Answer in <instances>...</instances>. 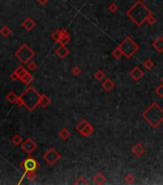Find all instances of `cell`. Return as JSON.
I'll list each match as a JSON object with an SVG mask.
<instances>
[{
    "instance_id": "6da1fadb",
    "label": "cell",
    "mask_w": 163,
    "mask_h": 185,
    "mask_svg": "<svg viewBox=\"0 0 163 185\" xmlns=\"http://www.w3.org/2000/svg\"><path fill=\"white\" fill-rule=\"evenodd\" d=\"M151 14H152L151 11L148 10V8L144 6L141 1H137L127 12V16L137 26H141L144 22H146L147 19Z\"/></svg>"
},
{
    "instance_id": "7a4b0ae2",
    "label": "cell",
    "mask_w": 163,
    "mask_h": 185,
    "mask_svg": "<svg viewBox=\"0 0 163 185\" xmlns=\"http://www.w3.org/2000/svg\"><path fill=\"white\" fill-rule=\"evenodd\" d=\"M142 115L153 128L158 127L163 122V109L156 102H153Z\"/></svg>"
},
{
    "instance_id": "3957f363",
    "label": "cell",
    "mask_w": 163,
    "mask_h": 185,
    "mask_svg": "<svg viewBox=\"0 0 163 185\" xmlns=\"http://www.w3.org/2000/svg\"><path fill=\"white\" fill-rule=\"evenodd\" d=\"M20 98L22 99L23 105H25L29 111H33L37 104H39L40 95L32 87H29Z\"/></svg>"
},
{
    "instance_id": "277c9868",
    "label": "cell",
    "mask_w": 163,
    "mask_h": 185,
    "mask_svg": "<svg viewBox=\"0 0 163 185\" xmlns=\"http://www.w3.org/2000/svg\"><path fill=\"white\" fill-rule=\"evenodd\" d=\"M118 46L122 50V52H123V54L127 58H129V59L133 56V54H134L135 52H137L139 50V46L136 45V43L133 42V40L130 37H127Z\"/></svg>"
},
{
    "instance_id": "5b68a950",
    "label": "cell",
    "mask_w": 163,
    "mask_h": 185,
    "mask_svg": "<svg viewBox=\"0 0 163 185\" xmlns=\"http://www.w3.org/2000/svg\"><path fill=\"white\" fill-rule=\"evenodd\" d=\"M16 56L22 62L23 64H28V62L35 56V53L27 45H23L16 52Z\"/></svg>"
},
{
    "instance_id": "8992f818",
    "label": "cell",
    "mask_w": 163,
    "mask_h": 185,
    "mask_svg": "<svg viewBox=\"0 0 163 185\" xmlns=\"http://www.w3.org/2000/svg\"><path fill=\"white\" fill-rule=\"evenodd\" d=\"M76 130H78L80 133L84 137H89L91 136L94 132V128L92 127V125L90 123L86 121V120H83L79 124L76 126Z\"/></svg>"
},
{
    "instance_id": "52a82bcc",
    "label": "cell",
    "mask_w": 163,
    "mask_h": 185,
    "mask_svg": "<svg viewBox=\"0 0 163 185\" xmlns=\"http://www.w3.org/2000/svg\"><path fill=\"white\" fill-rule=\"evenodd\" d=\"M43 158H44V160L47 161L48 164L54 165V164L60 158V155L59 152L55 151L54 149H49L44 153V155H43Z\"/></svg>"
},
{
    "instance_id": "ba28073f",
    "label": "cell",
    "mask_w": 163,
    "mask_h": 185,
    "mask_svg": "<svg viewBox=\"0 0 163 185\" xmlns=\"http://www.w3.org/2000/svg\"><path fill=\"white\" fill-rule=\"evenodd\" d=\"M22 167L24 168L26 172H35L37 167H39V164H37V162L34 158L29 157L22 163Z\"/></svg>"
},
{
    "instance_id": "9c48e42d",
    "label": "cell",
    "mask_w": 163,
    "mask_h": 185,
    "mask_svg": "<svg viewBox=\"0 0 163 185\" xmlns=\"http://www.w3.org/2000/svg\"><path fill=\"white\" fill-rule=\"evenodd\" d=\"M36 149H37V144L35 143L32 139H30V138L27 139L24 143L22 144V149L29 154L32 153V152H33Z\"/></svg>"
},
{
    "instance_id": "30bf717a",
    "label": "cell",
    "mask_w": 163,
    "mask_h": 185,
    "mask_svg": "<svg viewBox=\"0 0 163 185\" xmlns=\"http://www.w3.org/2000/svg\"><path fill=\"white\" fill-rule=\"evenodd\" d=\"M130 75L132 76L135 81H139L144 76V72L139 67H135L134 69L130 72Z\"/></svg>"
},
{
    "instance_id": "8fae6325",
    "label": "cell",
    "mask_w": 163,
    "mask_h": 185,
    "mask_svg": "<svg viewBox=\"0 0 163 185\" xmlns=\"http://www.w3.org/2000/svg\"><path fill=\"white\" fill-rule=\"evenodd\" d=\"M152 45L156 51L159 52V53H162L163 52V38L159 37V38H158V39H156L153 42Z\"/></svg>"
},
{
    "instance_id": "7c38bea8",
    "label": "cell",
    "mask_w": 163,
    "mask_h": 185,
    "mask_svg": "<svg viewBox=\"0 0 163 185\" xmlns=\"http://www.w3.org/2000/svg\"><path fill=\"white\" fill-rule=\"evenodd\" d=\"M56 54L62 59H65V58L69 54V49L66 47L65 45H60V46L56 50Z\"/></svg>"
},
{
    "instance_id": "4fadbf2b",
    "label": "cell",
    "mask_w": 163,
    "mask_h": 185,
    "mask_svg": "<svg viewBox=\"0 0 163 185\" xmlns=\"http://www.w3.org/2000/svg\"><path fill=\"white\" fill-rule=\"evenodd\" d=\"M132 153L134 154L136 157H140L142 154L145 153L146 149H145V148L141 145V144H136V145L132 148Z\"/></svg>"
},
{
    "instance_id": "5bb4252c",
    "label": "cell",
    "mask_w": 163,
    "mask_h": 185,
    "mask_svg": "<svg viewBox=\"0 0 163 185\" xmlns=\"http://www.w3.org/2000/svg\"><path fill=\"white\" fill-rule=\"evenodd\" d=\"M58 43H60V45H66L70 42V36L67 33V31L62 30V33H60V37L59 38V40L57 41Z\"/></svg>"
},
{
    "instance_id": "9a60e30c",
    "label": "cell",
    "mask_w": 163,
    "mask_h": 185,
    "mask_svg": "<svg viewBox=\"0 0 163 185\" xmlns=\"http://www.w3.org/2000/svg\"><path fill=\"white\" fill-rule=\"evenodd\" d=\"M22 26L26 29V30L31 31L32 29L36 26V22H35L32 19H30V17H28V19H26L24 21L22 22Z\"/></svg>"
},
{
    "instance_id": "2e32d148",
    "label": "cell",
    "mask_w": 163,
    "mask_h": 185,
    "mask_svg": "<svg viewBox=\"0 0 163 185\" xmlns=\"http://www.w3.org/2000/svg\"><path fill=\"white\" fill-rule=\"evenodd\" d=\"M114 82H113L110 78H107L106 79L103 83H102V87L104 88V90H106L107 92H109V91H111L113 88H114Z\"/></svg>"
},
{
    "instance_id": "e0dca14e",
    "label": "cell",
    "mask_w": 163,
    "mask_h": 185,
    "mask_svg": "<svg viewBox=\"0 0 163 185\" xmlns=\"http://www.w3.org/2000/svg\"><path fill=\"white\" fill-rule=\"evenodd\" d=\"M50 98H48L46 95H40V99H39V105L43 108H46L50 104Z\"/></svg>"
},
{
    "instance_id": "ac0fdd59",
    "label": "cell",
    "mask_w": 163,
    "mask_h": 185,
    "mask_svg": "<svg viewBox=\"0 0 163 185\" xmlns=\"http://www.w3.org/2000/svg\"><path fill=\"white\" fill-rule=\"evenodd\" d=\"M93 180H94V182L96 184H104L105 182H106V180H107V178L106 177L103 175V174H101V173H98L97 175H95L94 177H93Z\"/></svg>"
},
{
    "instance_id": "d6986e66",
    "label": "cell",
    "mask_w": 163,
    "mask_h": 185,
    "mask_svg": "<svg viewBox=\"0 0 163 185\" xmlns=\"http://www.w3.org/2000/svg\"><path fill=\"white\" fill-rule=\"evenodd\" d=\"M16 74L18 75V79L23 78L28 73V72L23 67H17L16 70Z\"/></svg>"
},
{
    "instance_id": "ffe728a7",
    "label": "cell",
    "mask_w": 163,
    "mask_h": 185,
    "mask_svg": "<svg viewBox=\"0 0 163 185\" xmlns=\"http://www.w3.org/2000/svg\"><path fill=\"white\" fill-rule=\"evenodd\" d=\"M111 55L113 56L114 59L118 60V59H120V58L122 57V55H124V54H123V52H122V50L119 48V46H118V47H116L114 50L111 52Z\"/></svg>"
},
{
    "instance_id": "44dd1931",
    "label": "cell",
    "mask_w": 163,
    "mask_h": 185,
    "mask_svg": "<svg viewBox=\"0 0 163 185\" xmlns=\"http://www.w3.org/2000/svg\"><path fill=\"white\" fill-rule=\"evenodd\" d=\"M59 135L62 140H67L68 138L70 137V132H69L66 128H62V130L60 131Z\"/></svg>"
},
{
    "instance_id": "7402d4cb",
    "label": "cell",
    "mask_w": 163,
    "mask_h": 185,
    "mask_svg": "<svg viewBox=\"0 0 163 185\" xmlns=\"http://www.w3.org/2000/svg\"><path fill=\"white\" fill-rule=\"evenodd\" d=\"M7 100L9 101V102H11V103H14V102H16V100H17V98H18V96H17L16 94L14 93H10L9 94V95L7 96Z\"/></svg>"
},
{
    "instance_id": "603a6c76",
    "label": "cell",
    "mask_w": 163,
    "mask_h": 185,
    "mask_svg": "<svg viewBox=\"0 0 163 185\" xmlns=\"http://www.w3.org/2000/svg\"><path fill=\"white\" fill-rule=\"evenodd\" d=\"M0 33H1V35L3 37H8V36H10V35H11L12 30L8 27V26H4V27L0 30Z\"/></svg>"
},
{
    "instance_id": "cb8c5ba5",
    "label": "cell",
    "mask_w": 163,
    "mask_h": 185,
    "mask_svg": "<svg viewBox=\"0 0 163 185\" xmlns=\"http://www.w3.org/2000/svg\"><path fill=\"white\" fill-rule=\"evenodd\" d=\"M94 76L98 81H102L105 78V72L102 69H98L94 74Z\"/></svg>"
},
{
    "instance_id": "d4e9b609",
    "label": "cell",
    "mask_w": 163,
    "mask_h": 185,
    "mask_svg": "<svg viewBox=\"0 0 163 185\" xmlns=\"http://www.w3.org/2000/svg\"><path fill=\"white\" fill-rule=\"evenodd\" d=\"M20 80H21L22 82H23V83H24V84H27V85H29V84H30L31 83V82H32V80H33V77H32V76L30 75V73H27V74H26L25 76H24V77H23V78H21V79H20Z\"/></svg>"
},
{
    "instance_id": "484cf974",
    "label": "cell",
    "mask_w": 163,
    "mask_h": 185,
    "mask_svg": "<svg viewBox=\"0 0 163 185\" xmlns=\"http://www.w3.org/2000/svg\"><path fill=\"white\" fill-rule=\"evenodd\" d=\"M143 66L146 67L147 69H152L153 67V62L152 61V59H148L143 63Z\"/></svg>"
},
{
    "instance_id": "4316f807",
    "label": "cell",
    "mask_w": 163,
    "mask_h": 185,
    "mask_svg": "<svg viewBox=\"0 0 163 185\" xmlns=\"http://www.w3.org/2000/svg\"><path fill=\"white\" fill-rule=\"evenodd\" d=\"M156 94L159 98H163V83L158 85V87L156 89Z\"/></svg>"
},
{
    "instance_id": "83f0119b",
    "label": "cell",
    "mask_w": 163,
    "mask_h": 185,
    "mask_svg": "<svg viewBox=\"0 0 163 185\" xmlns=\"http://www.w3.org/2000/svg\"><path fill=\"white\" fill-rule=\"evenodd\" d=\"M134 179H135V178L132 174H129V175H127L126 177H125V181H126L127 183H129V184L134 182Z\"/></svg>"
},
{
    "instance_id": "f1b7e54d",
    "label": "cell",
    "mask_w": 163,
    "mask_h": 185,
    "mask_svg": "<svg viewBox=\"0 0 163 185\" xmlns=\"http://www.w3.org/2000/svg\"><path fill=\"white\" fill-rule=\"evenodd\" d=\"M146 22L148 23V24H150V25H155L156 23V17L153 16V14H151V16L148 17L147 20H146Z\"/></svg>"
},
{
    "instance_id": "f546056e",
    "label": "cell",
    "mask_w": 163,
    "mask_h": 185,
    "mask_svg": "<svg viewBox=\"0 0 163 185\" xmlns=\"http://www.w3.org/2000/svg\"><path fill=\"white\" fill-rule=\"evenodd\" d=\"M12 142H13L14 145L16 146H18L20 143L22 142V138L19 136V135H16L14 138H13V140H12Z\"/></svg>"
},
{
    "instance_id": "4dcf8cb0",
    "label": "cell",
    "mask_w": 163,
    "mask_h": 185,
    "mask_svg": "<svg viewBox=\"0 0 163 185\" xmlns=\"http://www.w3.org/2000/svg\"><path fill=\"white\" fill-rule=\"evenodd\" d=\"M26 177H27L30 180H34L37 178V175L35 172H27V174H26Z\"/></svg>"
},
{
    "instance_id": "1f68e13d",
    "label": "cell",
    "mask_w": 163,
    "mask_h": 185,
    "mask_svg": "<svg viewBox=\"0 0 163 185\" xmlns=\"http://www.w3.org/2000/svg\"><path fill=\"white\" fill-rule=\"evenodd\" d=\"M109 10L111 12V13H115V12L118 10V6L116 5V3L112 2L111 4L109 6Z\"/></svg>"
},
{
    "instance_id": "d6a6232c",
    "label": "cell",
    "mask_w": 163,
    "mask_h": 185,
    "mask_svg": "<svg viewBox=\"0 0 163 185\" xmlns=\"http://www.w3.org/2000/svg\"><path fill=\"white\" fill-rule=\"evenodd\" d=\"M75 184H89V182L86 180V178L81 177L78 178L77 181H75Z\"/></svg>"
},
{
    "instance_id": "836d02e7",
    "label": "cell",
    "mask_w": 163,
    "mask_h": 185,
    "mask_svg": "<svg viewBox=\"0 0 163 185\" xmlns=\"http://www.w3.org/2000/svg\"><path fill=\"white\" fill-rule=\"evenodd\" d=\"M28 69H29V70H31V72H34V70H36V69H37L36 63H34V62H31V63H29L28 64Z\"/></svg>"
},
{
    "instance_id": "e575fe53",
    "label": "cell",
    "mask_w": 163,
    "mask_h": 185,
    "mask_svg": "<svg viewBox=\"0 0 163 185\" xmlns=\"http://www.w3.org/2000/svg\"><path fill=\"white\" fill-rule=\"evenodd\" d=\"M81 72H82V69L79 67H74L73 69H72V73H73L74 75H79Z\"/></svg>"
},
{
    "instance_id": "d590c367",
    "label": "cell",
    "mask_w": 163,
    "mask_h": 185,
    "mask_svg": "<svg viewBox=\"0 0 163 185\" xmlns=\"http://www.w3.org/2000/svg\"><path fill=\"white\" fill-rule=\"evenodd\" d=\"M11 78H12V80H14V81H16V80H17V79H18V75L16 74V72H14L13 74L11 75Z\"/></svg>"
},
{
    "instance_id": "8d00e7d4",
    "label": "cell",
    "mask_w": 163,
    "mask_h": 185,
    "mask_svg": "<svg viewBox=\"0 0 163 185\" xmlns=\"http://www.w3.org/2000/svg\"><path fill=\"white\" fill-rule=\"evenodd\" d=\"M37 1L39 2L40 5H45L46 3L49 1V0H37Z\"/></svg>"
},
{
    "instance_id": "74e56055",
    "label": "cell",
    "mask_w": 163,
    "mask_h": 185,
    "mask_svg": "<svg viewBox=\"0 0 163 185\" xmlns=\"http://www.w3.org/2000/svg\"><path fill=\"white\" fill-rule=\"evenodd\" d=\"M161 81H162V83H163V77L161 78Z\"/></svg>"
},
{
    "instance_id": "f35d334b",
    "label": "cell",
    "mask_w": 163,
    "mask_h": 185,
    "mask_svg": "<svg viewBox=\"0 0 163 185\" xmlns=\"http://www.w3.org/2000/svg\"><path fill=\"white\" fill-rule=\"evenodd\" d=\"M142 1H147V0H142Z\"/></svg>"
}]
</instances>
